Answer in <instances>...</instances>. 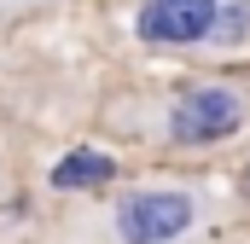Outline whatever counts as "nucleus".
I'll use <instances>...</instances> for the list:
<instances>
[{
	"label": "nucleus",
	"instance_id": "nucleus-2",
	"mask_svg": "<svg viewBox=\"0 0 250 244\" xmlns=\"http://www.w3.org/2000/svg\"><path fill=\"white\" fill-rule=\"evenodd\" d=\"M105 128L123 134L146 151H215L233 145L250 128V76H221V70H198L181 81L146 87V93H123L111 99Z\"/></svg>",
	"mask_w": 250,
	"mask_h": 244
},
{
	"label": "nucleus",
	"instance_id": "nucleus-4",
	"mask_svg": "<svg viewBox=\"0 0 250 244\" xmlns=\"http://www.w3.org/2000/svg\"><path fill=\"white\" fill-rule=\"evenodd\" d=\"M117 181H123V157L105 151V145H70L47 163V192L53 198H87V192H105Z\"/></svg>",
	"mask_w": 250,
	"mask_h": 244
},
{
	"label": "nucleus",
	"instance_id": "nucleus-3",
	"mask_svg": "<svg viewBox=\"0 0 250 244\" xmlns=\"http://www.w3.org/2000/svg\"><path fill=\"white\" fill-rule=\"evenodd\" d=\"M221 6L227 0H134L128 29H134V41L146 53L204 64V47H209V35L221 23Z\"/></svg>",
	"mask_w": 250,
	"mask_h": 244
},
{
	"label": "nucleus",
	"instance_id": "nucleus-7",
	"mask_svg": "<svg viewBox=\"0 0 250 244\" xmlns=\"http://www.w3.org/2000/svg\"><path fill=\"white\" fill-rule=\"evenodd\" d=\"M239 198H245V203H250V163H245V169H239Z\"/></svg>",
	"mask_w": 250,
	"mask_h": 244
},
{
	"label": "nucleus",
	"instance_id": "nucleus-5",
	"mask_svg": "<svg viewBox=\"0 0 250 244\" xmlns=\"http://www.w3.org/2000/svg\"><path fill=\"white\" fill-rule=\"evenodd\" d=\"M233 59H250V0H227L221 6V23L204 47V64H233Z\"/></svg>",
	"mask_w": 250,
	"mask_h": 244
},
{
	"label": "nucleus",
	"instance_id": "nucleus-1",
	"mask_svg": "<svg viewBox=\"0 0 250 244\" xmlns=\"http://www.w3.org/2000/svg\"><path fill=\"white\" fill-rule=\"evenodd\" d=\"M221 227V192L198 175H123L105 192L64 198L59 239L82 244H187Z\"/></svg>",
	"mask_w": 250,
	"mask_h": 244
},
{
	"label": "nucleus",
	"instance_id": "nucleus-6",
	"mask_svg": "<svg viewBox=\"0 0 250 244\" xmlns=\"http://www.w3.org/2000/svg\"><path fill=\"white\" fill-rule=\"evenodd\" d=\"M53 0H0V29H18V23H29V18H41Z\"/></svg>",
	"mask_w": 250,
	"mask_h": 244
}]
</instances>
